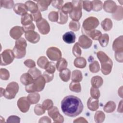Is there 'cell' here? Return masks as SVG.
<instances>
[{
    "instance_id": "obj_58",
    "label": "cell",
    "mask_w": 123,
    "mask_h": 123,
    "mask_svg": "<svg viewBox=\"0 0 123 123\" xmlns=\"http://www.w3.org/2000/svg\"><path fill=\"white\" fill-rule=\"evenodd\" d=\"M7 123H20V118L15 115H12L9 116L7 120Z\"/></svg>"
},
{
    "instance_id": "obj_13",
    "label": "cell",
    "mask_w": 123,
    "mask_h": 123,
    "mask_svg": "<svg viewBox=\"0 0 123 123\" xmlns=\"http://www.w3.org/2000/svg\"><path fill=\"white\" fill-rule=\"evenodd\" d=\"M78 43L80 47L84 49L89 48L92 44V40L87 36L82 35L78 38Z\"/></svg>"
},
{
    "instance_id": "obj_55",
    "label": "cell",
    "mask_w": 123,
    "mask_h": 123,
    "mask_svg": "<svg viewBox=\"0 0 123 123\" xmlns=\"http://www.w3.org/2000/svg\"><path fill=\"white\" fill-rule=\"evenodd\" d=\"M63 0H53L52 1L51 4L53 7L58 9L59 10H61L63 6Z\"/></svg>"
},
{
    "instance_id": "obj_52",
    "label": "cell",
    "mask_w": 123,
    "mask_h": 123,
    "mask_svg": "<svg viewBox=\"0 0 123 123\" xmlns=\"http://www.w3.org/2000/svg\"><path fill=\"white\" fill-rule=\"evenodd\" d=\"M42 106L45 110H49L53 106V102L50 99H47L43 101Z\"/></svg>"
},
{
    "instance_id": "obj_38",
    "label": "cell",
    "mask_w": 123,
    "mask_h": 123,
    "mask_svg": "<svg viewBox=\"0 0 123 123\" xmlns=\"http://www.w3.org/2000/svg\"><path fill=\"white\" fill-rule=\"evenodd\" d=\"M90 71L92 73H96L99 71L100 66L98 62L97 61H94L92 62L89 65Z\"/></svg>"
},
{
    "instance_id": "obj_5",
    "label": "cell",
    "mask_w": 123,
    "mask_h": 123,
    "mask_svg": "<svg viewBox=\"0 0 123 123\" xmlns=\"http://www.w3.org/2000/svg\"><path fill=\"white\" fill-rule=\"evenodd\" d=\"M46 81L42 75H40L34 82L25 87V91L29 93L42 91L45 86Z\"/></svg>"
},
{
    "instance_id": "obj_21",
    "label": "cell",
    "mask_w": 123,
    "mask_h": 123,
    "mask_svg": "<svg viewBox=\"0 0 123 123\" xmlns=\"http://www.w3.org/2000/svg\"><path fill=\"white\" fill-rule=\"evenodd\" d=\"M75 35L73 31H69L65 33L62 36L63 41L67 44L74 43L75 41Z\"/></svg>"
},
{
    "instance_id": "obj_16",
    "label": "cell",
    "mask_w": 123,
    "mask_h": 123,
    "mask_svg": "<svg viewBox=\"0 0 123 123\" xmlns=\"http://www.w3.org/2000/svg\"><path fill=\"white\" fill-rule=\"evenodd\" d=\"M103 8L106 12L113 13L117 9V5L113 0H106L104 1Z\"/></svg>"
},
{
    "instance_id": "obj_54",
    "label": "cell",
    "mask_w": 123,
    "mask_h": 123,
    "mask_svg": "<svg viewBox=\"0 0 123 123\" xmlns=\"http://www.w3.org/2000/svg\"><path fill=\"white\" fill-rule=\"evenodd\" d=\"M42 76L45 79L46 82L49 83L53 80L54 78V74H50L46 71H45L43 73Z\"/></svg>"
},
{
    "instance_id": "obj_30",
    "label": "cell",
    "mask_w": 123,
    "mask_h": 123,
    "mask_svg": "<svg viewBox=\"0 0 123 123\" xmlns=\"http://www.w3.org/2000/svg\"><path fill=\"white\" fill-rule=\"evenodd\" d=\"M101 26L104 31H110L112 27V22L110 18H106L101 22Z\"/></svg>"
},
{
    "instance_id": "obj_18",
    "label": "cell",
    "mask_w": 123,
    "mask_h": 123,
    "mask_svg": "<svg viewBox=\"0 0 123 123\" xmlns=\"http://www.w3.org/2000/svg\"><path fill=\"white\" fill-rule=\"evenodd\" d=\"M112 49L115 52L123 51V37L121 36L116 38L112 44Z\"/></svg>"
},
{
    "instance_id": "obj_9",
    "label": "cell",
    "mask_w": 123,
    "mask_h": 123,
    "mask_svg": "<svg viewBox=\"0 0 123 123\" xmlns=\"http://www.w3.org/2000/svg\"><path fill=\"white\" fill-rule=\"evenodd\" d=\"M47 57L52 61H58L62 58V52L59 49L55 47H49L46 51Z\"/></svg>"
},
{
    "instance_id": "obj_22",
    "label": "cell",
    "mask_w": 123,
    "mask_h": 123,
    "mask_svg": "<svg viewBox=\"0 0 123 123\" xmlns=\"http://www.w3.org/2000/svg\"><path fill=\"white\" fill-rule=\"evenodd\" d=\"M34 81V79L28 73L23 74L20 77L21 82L25 86L32 83Z\"/></svg>"
},
{
    "instance_id": "obj_39",
    "label": "cell",
    "mask_w": 123,
    "mask_h": 123,
    "mask_svg": "<svg viewBox=\"0 0 123 123\" xmlns=\"http://www.w3.org/2000/svg\"><path fill=\"white\" fill-rule=\"evenodd\" d=\"M28 73L31 75L33 78L35 80L41 75V72L36 67L30 68L28 71Z\"/></svg>"
},
{
    "instance_id": "obj_3",
    "label": "cell",
    "mask_w": 123,
    "mask_h": 123,
    "mask_svg": "<svg viewBox=\"0 0 123 123\" xmlns=\"http://www.w3.org/2000/svg\"><path fill=\"white\" fill-rule=\"evenodd\" d=\"M19 85L15 82H12L8 84L6 88L3 89L0 88V97L4 96L6 98L12 99L15 98L19 91Z\"/></svg>"
},
{
    "instance_id": "obj_32",
    "label": "cell",
    "mask_w": 123,
    "mask_h": 123,
    "mask_svg": "<svg viewBox=\"0 0 123 123\" xmlns=\"http://www.w3.org/2000/svg\"><path fill=\"white\" fill-rule=\"evenodd\" d=\"M116 109V104L113 101H109L107 102L103 107L104 111L107 113L113 112Z\"/></svg>"
},
{
    "instance_id": "obj_56",
    "label": "cell",
    "mask_w": 123,
    "mask_h": 123,
    "mask_svg": "<svg viewBox=\"0 0 123 123\" xmlns=\"http://www.w3.org/2000/svg\"><path fill=\"white\" fill-rule=\"evenodd\" d=\"M31 15L32 16L33 21L36 22V23L40 21L42 19L41 13L39 11H38L35 13H32Z\"/></svg>"
},
{
    "instance_id": "obj_19",
    "label": "cell",
    "mask_w": 123,
    "mask_h": 123,
    "mask_svg": "<svg viewBox=\"0 0 123 123\" xmlns=\"http://www.w3.org/2000/svg\"><path fill=\"white\" fill-rule=\"evenodd\" d=\"M13 9L15 13L22 16L27 13L28 11L25 4L22 3H17L15 4L13 8Z\"/></svg>"
},
{
    "instance_id": "obj_45",
    "label": "cell",
    "mask_w": 123,
    "mask_h": 123,
    "mask_svg": "<svg viewBox=\"0 0 123 123\" xmlns=\"http://www.w3.org/2000/svg\"><path fill=\"white\" fill-rule=\"evenodd\" d=\"M69 27L73 31H77L80 28V24L78 21H71L69 24Z\"/></svg>"
},
{
    "instance_id": "obj_26",
    "label": "cell",
    "mask_w": 123,
    "mask_h": 123,
    "mask_svg": "<svg viewBox=\"0 0 123 123\" xmlns=\"http://www.w3.org/2000/svg\"><path fill=\"white\" fill-rule=\"evenodd\" d=\"M74 66L78 68H84L86 65V61L83 57H76L74 62Z\"/></svg>"
},
{
    "instance_id": "obj_53",
    "label": "cell",
    "mask_w": 123,
    "mask_h": 123,
    "mask_svg": "<svg viewBox=\"0 0 123 123\" xmlns=\"http://www.w3.org/2000/svg\"><path fill=\"white\" fill-rule=\"evenodd\" d=\"M48 18L51 22H57L59 18V13L56 11H51L48 15Z\"/></svg>"
},
{
    "instance_id": "obj_17",
    "label": "cell",
    "mask_w": 123,
    "mask_h": 123,
    "mask_svg": "<svg viewBox=\"0 0 123 123\" xmlns=\"http://www.w3.org/2000/svg\"><path fill=\"white\" fill-rule=\"evenodd\" d=\"M82 32L84 35L95 40H98L99 38L102 35L101 32L100 31L96 29H94L90 31H86L82 29Z\"/></svg>"
},
{
    "instance_id": "obj_51",
    "label": "cell",
    "mask_w": 123,
    "mask_h": 123,
    "mask_svg": "<svg viewBox=\"0 0 123 123\" xmlns=\"http://www.w3.org/2000/svg\"><path fill=\"white\" fill-rule=\"evenodd\" d=\"M90 95L92 98L96 99H98L100 96V93L98 88L91 87L90 88Z\"/></svg>"
},
{
    "instance_id": "obj_41",
    "label": "cell",
    "mask_w": 123,
    "mask_h": 123,
    "mask_svg": "<svg viewBox=\"0 0 123 123\" xmlns=\"http://www.w3.org/2000/svg\"><path fill=\"white\" fill-rule=\"evenodd\" d=\"M48 62L49 61L45 56H41L37 60V64L38 66L40 68L44 69H45Z\"/></svg>"
},
{
    "instance_id": "obj_6",
    "label": "cell",
    "mask_w": 123,
    "mask_h": 123,
    "mask_svg": "<svg viewBox=\"0 0 123 123\" xmlns=\"http://www.w3.org/2000/svg\"><path fill=\"white\" fill-rule=\"evenodd\" d=\"M73 10L69 13L70 17L73 21H78L82 15V0H72Z\"/></svg>"
},
{
    "instance_id": "obj_62",
    "label": "cell",
    "mask_w": 123,
    "mask_h": 123,
    "mask_svg": "<svg viewBox=\"0 0 123 123\" xmlns=\"http://www.w3.org/2000/svg\"><path fill=\"white\" fill-rule=\"evenodd\" d=\"M74 123H88V122L86 120L85 118H83V117H79L77 119H76L75 120H74Z\"/></svg>"
},
{
    "instance_id": "obj_61",
    "label": "cell",
    "mask_w": 123,
    "mask_h": 123,
    "mask_svg": "<svg viewBox=\"0 0 123 123\" xmlns=\"http://www.w3.org/2000/svg\"><path fill=\"white\" fill-rule=\"evenodd\" d=\"M51 122V121L49 118L47 116H43L41 117L39 121H38V123H50Z\"/></svg>"
},
{
    "instance_id": "obj_15",
    "label": "cell",
    "mask_w": 123,
    "mask_h": 123,
    "mask_svg": "<svg viewBox=\"0 0 123 123\" xmlns=\"http://www.w3.org/2000/svg\"><path fill=\"white\" fill-rule=\"evenodd\" d=\"M24 31L23 27L20 26H15L10 30V35L13 39L17 40L21 38V37L24 34Z\"/></svg>"
},
{
    "instance_id": "obj_25",
    "label": "cell",
    "mask_w": 123,
    "mask_h": 123,
    "mask_svg": "<svg viewBox=\"0 0 123 123\" xmlns=\"http://www.w3.org/2000/svg\"><path fill=\"white\" fill-rule=\"evenodd\" d=\"M27 98L30 104H35L39 102L40 96L38 93L33 92L28 94Z\"/></svg>"
},
{
    "instance_id": "obj_12",
    "label": "cell",
    "mask_w": 123,
    "mask_h": 123,
    "mask_svg": "<svg viewBox=\"0 0 123 123\" xmlns=\"http://www.w3.org/2000/svg\"><path fill=\"white\" fill-rule=\"evenodd\" d=\"M17 105L19 109L22 112L25 113L28 111L30 103H29L27 97H23L18 99Z\"/></svg>"
},
{
    "instance_id": "obj_28",
    "label": "cell",
    "mask_w": 123,
    "mask_h": 123,
    "mask_svg": "<svg viewBox=\"0 0 123 123\" xmlns=\"http://www.w3.org/2000/svg\"><path fill=\"white\" fill-rule=\"evenodd\" d=\"M59 76L63 82H67L70 79L71 71L69 69L66 68L60 72Z\"/></svg>"
},
{
    "instance_id": "obj_2",
    "label": "cell",
    "mask_w": 123,
    "mask_h": 123,
    "mask_svg": "<svg viewBox=\"0 0 123 123\" xmlns=\"http://www.w3.org/2000/svg\"><path fill=\"white\" fill-rule=\"evenodd\" d=\"M97 56L101 63V71L104 75L109 74L112 70L113 62L110 58L103 51L97 52Z\"/></svg>"
},
{
    "instance_id": "obj_37",
    "label": "cell",
    "mask_w": 123,
    "mask_h": 123,
    "mask_svg": "<svg viewBox=\"0 0 123 123\" xmlns=\"http://www.w3.org/2000/svg\"><path fill=\"white\" fill-rule=\"evenodd\" d=\"M69 88L71 91L76 93H79L81 91V86L79 82L72 81L69 85Z\"/></svg>"
},
{
    "instance_id": "obj_10",
    "label": "cell",
    "mask_w": 123,
    "mask_h": 123,
    "mask_svg": "<svg viewBox=\"0 0 123 123\" xmlns=\"http://www.w3.org/2000/svg\"><path fill=\"white\" fill-rule=\"evenodd\" d=\"M48 114L55 123H62L64 122L63 117L60 114L58 108L56 106H53L49 109Z\"/></svg>"
},
{
    "instance_id": "obj_1",
    "label": "cell",
    "mask_w": 123,
    "mask_h": 123,
    "mask_svg": "<svg viewBox=\"0 0 123 123\" xmlns=\"http://www.w3.org/2000/svg\"><path fill=\"white\" fill-rule=\"evenodd\" d=\"M61 107L63 113L71 117L79 115L82 112L84 107L81 99L73 95L65 97L61 102Z\"/></svg>"
},
{
    "instance_id": "obj_42",
    "label": "cell",
    "mask_w": 123,
    "mask_h": 123,
    "mask_svg": "<svg viewBox=\"0 0 123 123\" xmlns=\"http://www.w3.org/2000/svg\"><path fill=\"white\" fill-rule=\"evenodd\" d=\"M73 4L71 2H68L64 4L62 7L61 11L65 14L70 13L73 10Z\"/></svg>"
},
{
    "instance_id": "obj_31",
    "label": "cell",
    "mask_w": 123,
    "mask_h": 123,
    "mask_svg": "<svg viewBox=\"0 0 123 123\" xmlns=\"http://www.w3.org/2000/svg\"><path fill=\"white\" fill-rule=\"evenodd\" d=\"M68 62L64 58H61L58 60L56 64V68L58 71L61 72L62 70L67 68Z\"/></svg>"
},
{
    "instance_id": "obj_27",
    "label": "cell",
    "mask_w": 123,
    "mask_h": 123,
    "mask_svg": "<svg viewBox=\"0 0 123 123\" xmlns=\"http://www.w3.org/2000/svg\"><path fill=\"white\" fill-rule=\"evenodd\" d=\"M25 5L28 11H30L31 13H34L39 11L37 4L33 1L28 0L25 2Z\"/></svg>"
},
{
    "instance_id": "obj_33",
    "label": "cell",
    "mask_w": 123,
    "mask_h": 123,
    "mask_svg": "<svg viewBox=\"0 0 123 123\" xmlns=\"http://www.w3.org/2000/svg\"><path fill=\"white\" fill-rule=\"evenodd\" d=\"M33 21L31 14L28 13L22 16L21 19V23L23 26L27 25L32 23Z\"/></svg>"
},
{
    "instance_id": "obj_34",
    "label": "cell",
    "mask_w": 123,
    "mask_h": 123,
    "mask_svg": "<svg viewBox=\"0 0 123 123\" xmlns=\"http://www.w3.org/2000/svg\"><path fill=\"white\" fill-rule=\"evenodd\" d=\"M112 17L116 20H122L123 18V9L121 6H117L116 11L112 13Z\"/></svg>"
},
{
    "instance_id": "obj_24",
    "label": "cell",
    "mask_w": 123,
    "mask_h": 123,
    "mask_svg": "<svg viewBox=\"0 0 123 123\" xmlns=\"http://www.w3.org/2000/svg\"><path fill=\"white\" fill-rule=\"evenodd\" d=\"M38 10L40 11L43 12L48 10V6L51 3V0H42L36 1Z\"/></svg>"
},
{
    "instance_id": "obj_40",
    "label": "cell",
    "mask_w": 123,
    "mask_h": 123,
    "mask_svg": "<svg viewBox=\"0 0 123 123\" xmlns=\"http://www.w3.org/2000/svg\"><path fill=\"white\" fill-rule=\"evenodd\" d=\"M99 43L102 47H106L109 43V36L107 34H102L101 36L98 39Z\"/></svg>"
},
{
    "instance_id": "obj_8",
    "label": "cell",
    "mask_w": 123,
    "mask_h": 123,
    "mask_svg": "<svg viewBox=\"0 0 123 123\" xmlns=\"http://www.w3.org/2000/svg\"><path fill=\"white\" fill-rule=\"evenodd\" d=\"M14 58L15 56L12 50L5 49L0 54V65L5 66L11 64L14 60Z\"/></svg>"
},
{
    "instance_id": "obj_20",
    "label": "cell",
    "mask_w": 123,
    "mask_h": 123,
    "mask_svg": "<svg viewBox=\"0 0 123 123\" xmlns=\"http://www.w3.org/2000/svg\"><path fill=\"white\" fill-rule=\"evenodd\" d=\"M99 101L98 99L89 98L87 101V106L89 110L91 111H97L99 107Z\"/></svg>"
},
{
    "instance_id": "obj_49",
    "label": "cell",
    "mask_w": 123,
    "mask_h": 123,
    "mask_svg": "<svg viewBox=\"0 0 123 123\" xmlns=\"http://www.w3.org/2000/svg\"><path fill=\"white\" fill-rule=\"evenodd\" d=\"M10 77V73L5 68H1L0 70V78L3 80H7Z\"/></svg>"
},
{
    "instance_id": "obj_63",
    "label": "cell",
    "mask_w": 123,
    "mask_h": 123,
    "mask_svg": "<svg viewBox=\"0 0 123 123\" xmlns=\"http://www.w3.org/2000/svg\"><path fill=\"white\" fill-rule=\"evenodd\" d=\"M122 102H123V100H121V101H120V102L119 103V104L118 105V108L117 109V111L119 112H121L122 113L123 112V108H122Z\"/></svg>"
},
{
    "instance_id": "obj_48",
    "label": "cell",
    "mask_w": 123,
    "mask_h": 123,
    "mask_svg": "<svg viewBox=\"0 0 123 123\" xmlns=\"http://www.w3.org/2000/svg\"><path fill=\"white\" fill-rule=\"evenodd\" d=\"M82 7L85 11L89 12L93 9V4L91 1L84 0L82 1Z\"/></svg>"
},
{
    "instance_id": "obj_43",
    "label": "cell",
    "mask_w": 123,
    "mask_h": 123,
    "mask_svg": "<svg viewBox=\"0 0 123 123\" xmlns=\"http://www.w3.org/2000/svg\"><path fill=\"white\" fill-rule=\"evenodd\" d=\"M0 7H3L6 9H11L14 7V1L13 0H3L0 1Z\"/></svg>"
},
{
    "instance_id": "obj_64",
    "label": "cell",
    "mask_w": 123,
    "mask_h": 123,
    "mask_svg": "<svg viewBox=\"0 0 123 123\" xmlns=\"http://www.w3.org/2000/svg\"><path fill=\"white\" fill-rule=\"evenodd\" d=\"M122 87H122V86H121V87H120V89H121V90H122ZM118 91H118V92H119V91H120V90H119H119H118ZM122 91H121V92H120V93H122Z\"/></svg>"
},
{
    "instance_id": "obj_59",
    "label": "cell",
    "mask_w": 123,
    "mask_h": 123,
    "mask_svg": "<svg viewBox=\"0 0 123 123\" xmlns=\"http://www.w3.org/2000/svg\"><path fill=\"white\" fill-rule=\"evenodd\" d=\"M123 51H118L115 52V59L116 60L119 62H123Z\"/></svg>"
},
{
    "instance_id": "obj_50",
    "label": "cell",
    "mask_w": 123,
    "mask_h": 123,
    "mask_svg": "<svg viewBox=\"0 0 123 123\" xmlns=\"http://www.w3.org/2000/svg\"><path fill=\"white\" fill-rule=\"evenodd\" d=\"M55 66L56 65L54 62H49L45 68V70L46 72L50 74H54L56 70Z\"/></svg>"
},
{
    "instance_id": "obj_60",
    "label": "cell",
    "mask_w": 123,
    "mask_h": 123,
    "mask_svg": "<svg viewBox=\"0 0 123 123\" xmlns=\"http://www.w3.org/2000/svg\"><path fill=\"white\" fill-rule=\"evenodd\" d=\"M23 28L24 31V32H26L29 31H33L34 30V29H35V25H34V24L32 23L31 24L27 25H25V26H23Z\"/></svg>"
},
{
    "instance_id": "obj_35",
    "label": "cell",
    "mask_w": 123,
    "mask_h": 123,
    "mask_svg": "<svg viewBox=\"0 0 123 123\" xmlns=\"http://www.w3.org/2000/svg\"><path fill=\"white\" fill-rule=\"evenodd\" d=\"M105 119V114L101 111H98L96 112L94 115V120L96 123H101L104 122Z\"/></svg>"
},
{
    "instance_id": "obj_44",
    "label": "cell",
    "mask_w": 123,
    "mask_h": 123,
    "mask_svg": "<svg viewBox=\"0 0 123 123\" xmlns=\"http://www.w3.org/2000/svg\"><path fill=\"white\" fill-rule=\"evenodd\" d=\"M93 4V9L92 10L95 12H98L102 9L103 4L102 2L100 0H95L92 1Z\"/></svg>"
},
{
    "instance_id": "obj_7",
    "label": "cell",
    "mask_w": 123,
    "mask_h": 123,
    "mask_svg": "<svg viewBox=\"0 0 123 123\" xmlns=\"http://www.w3.org/2000/svg\"><path fill=\"white\" fill-rule=\"evenodd\" d=\"M99 24V22L97 18L90 16L86 18L84 21L82 29L86 31H90L95 29Z\"/></svg>"
},
{
    "instance_id": "obj_46",
    "label": "cell",
    "mask_w": 123,
    "mask_h": 123,
    "mask_svg": "<svg viewBox=\"0 0 123 123\" xmlns=\"http://www.w3.org/2000/svg\"><path fill=\"white\" fill-rule=\"evenodd\" d=\"M72 52L74 55L76 57H80V56L81 55L82 50L78 42L75 43L74 46H73L72 49Z\"/></svg>"
},
{
    "instance_id": "obj_29",
    "label": "cell",
    "mask_w": 123,
    "mask_h": 123,
    "mask_svg": "<svg viewBox=\"0 0 123 123\" xmlns=\"http://www.w3.org/2000/svg\"><path fill=\"white\" fill-rule=\"evenodd\" d=\"M83 75L82 72L78 70H75L72 72L71 79L72 81L80 82L82 80Z\"/></svg>"
},
{
    "instance_id": "obj_47",
    "label": "cell",
    "mask_w": 123,
    "mask_h": 123,
    "mask_svg": "<svg viewBox=\"0 0 123 123\" xmlns=\"http://www.w3.org/2000/svg\"><path fill=\"white\" fill-rule=\"evenodd\" d=\"M45 110L43 108V107H42V105L40 104H37L34 109V111L35 113L37 115H41L45 113Z\"/></svg>"
},
{
    "instance_id": "obj_57",
    "label": "cell",
    "mask_w": 123,
    "mask_h": 123,
    "mask_svg": "<svg viewBox=\"0 0 123 123\" xmlns=\"http://www.w3.org/2000/svg\"><path fill=\"white\" fill-rule=\"evenodd\" d=\"M24 63L25 66L29 68H32L35 67L36 66V63L35 62L31 59L26 60L25 61Z\"/></svg>"
},
{
    "instance_id": "obj_11",
    "label": "cell",
    "mask_w": 123,
    "mask_h": 123,
    "mask_svg": "<svg viewBox=\"0 0 123 123\" xmlns=\"http://www.w3.org/2000/svg\"><path fill=\"white\" fill-rule=\"evenodd\" d=\"M36 25L39 32L42 35H47L50 31L49 25L48 21L44 18L37 22Z\"/></svg>"
},
{
    "instance_id": "obj_14",
    "label": "cell",
    "mask_w": 123,
    "mask_h": 123,
    "mask_svg": "<svg viewBox=\"0 0 123 123\" xmlns=\"http://www.w3.org/2000/svg\"><path fill=\"white\" fill-rule=\"evenodd\" d=\"M25 36L28 41L33 44L37 43L40 38V35L34 30L25 32Z\"/></svg>"
},
{
    "instance_id": "obj_4",
    "label": "cell",
    "mask_w": 123,
    "mask_h": 123,
    "mask_svg": "<svg viewBox=\"0 0 123 123\" xmlns=\"http://www.w3.org/2000/svg\"><path fill=\"white\" fill-rule=\"evenodd\" d=\"M27 42L23 38L21 37L16 40L15 46L12 49V51L14 54L15 58L16 59H22L26 54V48Z\"/></svg>"
},
{
    "instance_id": "obj_23",
    "label": "cell",
    "mask_w": 123,
    "mask_h": 123,
    "mask_svg": "<svg viewBox=\"0 0 123 123\" xmlns=\"http://www.w3.org/2000/svg\"><path fill=\"white\" fill-rule=\"evenodd\" d=\"M103 83L102 78L98 75H96L92 77L91 79V84L92 86L95 88L100 87Z\"/></svg>"
},
{
    "instance_id": "obj_36",
    "label": "cell",
    "mask_w": 123,
    "mask_h": 123,
    "mask_svg": "<svg viewBox=\"0 0 123 123\" xmlns=\"http://www.w3.org/2000/svg\"><path fill=\"white\" fill-rule=\"evenodd\" d=\"M58 12L59 13V18L58 21L57 22V23L61 25L66 24L68 19V15L62 12L61 10H59Z\"/></svg>"
}]
</instances>
